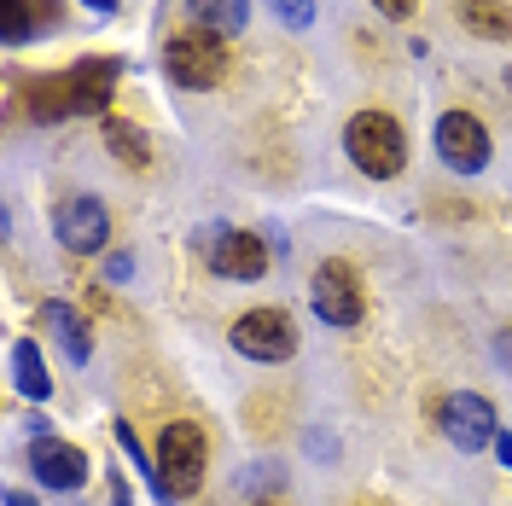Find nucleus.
Returning a JSON list of instances; mask_svg holds the SVG:
<instances>
[{"instance_id": "nucleus-1", "label": "nucleus", "mask_w": 512, "mask_h": 506, "mask_svg": "<svg viewBox=\"0 0 512 506\" xmlns=\"http://www.w3.org/2000/svg\"><path fill=\"white\" fill-rule=\"evenodd\" d=\"M344 152L367 181H396L408 163V134L390 111H355L350 128H344Z\"/></svg>"}, {"instance_id": "nucleus-2", "label": "nucleus", "mask_w": 512, "mask_h": 506, "mask_svg": "<svg viewBox=\"0 0 512 506\" xmlns=\"http://www.w3.org/2000/svg\"><path fill=\"white\" fill-rule=\"evenodd\" d=\"M163 70L181 82V88H216L227 76V35L204 30V24H192V30H175L163 41Z\"/></svg>"}, {"instance_id": "nucleus-3", "label": "nucleus", "mask_w": 512, "mask_h": 506, "mask_svg": "<svg viewBox=\"0 0 512 506\" xmlns=\"http://www.w3.org/2000/svg\"><path fill=\"white\" fill-rule=\"evenodd\" d=\"M204 460H210V448H204V431H198L192 419L163 425V437H158V495L163 501L198 495V483H204Z\"/></svg>"}, {"instance_id": "nucleus-4", "label": "nucleus", "mask_w": 512, "mask_h": 506, "mask_svg": "<svg viewBox=\"0 0 512 506\" xmlns=\"http://www.w3.org/2000/svg\"><path fill=\"white\" fill-rule=\"evenodd\" d=\"M309 297H315V315L332 320V326H361V315H367V285H361V274H355L350 262H338V256L315 268Z\"/></svg>"}, {"instance_id": "nucleus-5", "label": "nucleus", "mask_w": 512, "mask_h": 506, "mask_svg": "<svg viewBox=\"0 0 512 506\" xmlns=\"http://www.w3.org/2000/svg\"><path fill=\"white\" fill-rule=\"evenodd\" d=\"M53 233H59V245L70 256H99L111 245V210L99 198H88V192H76V198H64L53 210Z\"/></svg>"}, {"instance_id": "nucleus-6", "label": "nucleus", "mask_w": 512, "mask_h": 506, "mask_svg": "<svg viewBox=\"0 0 512 506\" xmlns=\"http://www.w3.org/2000/svg\"><path fill=\"white\" fill-rule=\"evenodd\" d=\"M233 349L251 361H291L297 355V326L286 309H251L233 320Z\"/></svg>"}, {"instance_id": "nucleus-7", "label": "nucleus", "mask_w": 512, "mask_h": 506, "mask_svg": "<svg viewBox=\"0 0 512 506\" xmlns=\"http://www.w3.org/2000/svg\"><path fill=\"white\" fill-rule=\"evenodd\" d=\"M437 158L454 169V175H478L489 163V134L472 111H443L437 117Z\"/></svg>"}, {"instance_id": "nucleus-8", "label": "nucleus", "mask_w": 512, "mask_h": 506, "mask_svg": "<svg viewBox=\"0 0 512 506\" xmlns=\"http://www.w3.org/2000/svg\"><path fill=\"white\" fill-rule=\"evenodd\" d=\"M437 425L448 431V443L460 448V454H478L483 443H495V408H489V396H478V390L443 396Z\"/></svg>"}, {"instance_id": "nucleus-9", "label": "nucleus", "mask_w": 512, "mask_h": 506, "mask_svg": "<svg viewBox=\"0 0 512 506\" xmlns=\"http://www.w3.org/2000/svg\"><path fill=\"white\" fill-rule=\"evenodd\" d=\"M30 472L41 477V489L70 495V489L88 483V454H82L76 443H59V437H35L30 443Z\"/></svg>"}, {"instance_id": "nucleus-10", "label": "nucleus", "mask_w": 512, "mask_h": 506, "mask_svg": "<svg viewBox=\"0 0 512 506\" xmlns=\"http://www.w3.org/2000/svg\"><path fill=\"white\" fill-rule=\"evenodd\" d=\"M210 262H216L222 280H262V274H268V245H262L256 233H222L216 251H210Z\"/></svg>"}, {"instance_id": "nucleus-11", "label": "nucleus", "mask_w": 512, "mask_h": 506, "mask_svg": "<svg viewBox=\"0 0 512 506\" xmlns=\"http://www.w3.org/2000/svg\"><path fill=\"white\" fill-rule=\"evenodd\" d=\"M70 94H76V117H99L117 94V59H82L70 70Z\"/></svg>"}, {"instance_id": "nucleus-12", "label": "nucleus", "mask_w": 512, "mask_h": 506, "mask_svg": "<svg viewBox=\"0 0 512 506\" xmlns=\"http://www.w3.org/2000/svg\"><path fill=\"white\" fill-rule=\"evenodd\" d=\"M41 320H47V332L64 344V355H70V361H88V355H94V332H88V320L76 315L70 303L47 297V303H41Z\"/></svg>"}, {"instance_id": "nucleus-13", "label": "nucleus", "mask_w": 512, "mask_h": 506, "mask_svg": "<svg viewBox=\"0 0 512 506\" xmlns=\"http://www.w3.org/2000/svg\"><path fill=\"white\" fill-rule=\"evenodd\" d=\"M12 384H18V396H30V402H47V396H53V373H47L35 338H18V344H12Z\"/></svg>"}, {"instance_id": "nucleus-14", "label": "nucleus", "mask_w": 512, "mask_h": 506, "mask_svg": "<svg viewBox=\"0 0 512 506\" xmlns=\"http://www.w3.org/2000/svg\"><path fill=\"white\" fill-rule=\"evenodd\" d=\"M30 117H35V123H59V117H76L70 70H59V76H35V82H30Z\"/></svg>"}, {"instance_id": "nucleus-15", "label": "nucleus", "mask_w": 512, "mask_h": 506, "mask_svg": "<svg viewBox=\"0 0 512 506\" xmlns=\"http://www.w3.org/2000/svg\"><path fill=\"white\" fill-rule=\"evenodd\" d=\"M460 24L478 35V41H507L512 35V6L507 0H454Z\"/></svg>"}, {"instance_id": "nucleus-16", "label": "nucleus", "mask_w": 512, "mask_h": 506, "mask_svg": "<svg viewBox=\"0 0 512 506\" xmlns=\"http://www.w3.org/2000/svg\"><path fill=\"white\" fill-rule=\"evenodd\" d=\"M105 146H111V158L123 163V169H146V163H152V140H146V128L123 123V117L105 123Z\"/></svg>"}, {"instance_id": "nucleus-17", "label": "nucleus", "mask_w": 512, "mask_h": 506, "mask_svg": "<svg viewBox=\"0 0 512 506\" xmlns=\"http://www.w3.org/2000/svg\"><path fill=\"white\" fill-rule=\"evenodd\" d=\"M187 12L216 35H239L245 18H251V0H187Z\"/></svg>"}, {"instance_id": "nucleus-18", "label": "nucleus", "mask_w": 512, "mask_h": 506, "mask_svg": "<svg viewBox=\"0 0 512 506\" xmlns=\"http://www.w3.org/2000/svg\"><path fill=\"white\" fill-rule=\"evenodd\" d=\"M30 30H35V0H0V35L30 41Z\"/></svg>"}, {"instance_id": "nucleus-19", "label": "nucleus", "mask_w": 512, "mask_h": 506, "mask_svg": "<svg viewBox=\"0 0 512 506\" xmlns=\"http://www.w3.org/2000/svg\"><path fill=\"white\" fill-rule=\"evenodd\" d=\"M274 12H280V24H291V30H309L315 24V0H268Z\"/></svg>"}, {"instance_id": "nucleus-20", "label": "nucleus", "mask_w": 512, "mask_h": 506, "mask_svg": "<svg viewBox=\"0 0 512 506\" xmlns=\"http://www.w3.org/2000/svg\"><path fill=\"white\" fill-rule=\"evenodd\" d=\"M105 280H111V285L134 280V256H128V251H111V256H105Z\"/></svg>"}, {"instance_id": "nucleus-21", "label": "nucleus", "mask_w": 512, "mask_h": 506, "mask_svg": "<svg viewBox=\"0 0 512 506\" xmlns=\"http://www.w3.org/2000/svg\"><path fill=\"white\" fill-rule=\"evenodd\" d=\"M373 6H379L384 18H396V24H402V18H414V6H419V0H373Z\"/></svg>"}, {"instance_id": "nucleus-22", "label": "nucleus", "mask_w": 512, "mask_h": 506, "mask_svg": "<svg viewBox=\"0 0 512 506\" xmlns=\"http://www.w3.org/2000/svg\"><path fill=\"white\" fill-rule=\"evenodd\" d=\"M495 355L512 367V326H507V332H495Z\"/></svg>"}, {"instance_id": "nucleus-23", "label": "nucleus", "mask_w": 512, "mask_h": 506, "mask_svg": "<svg viewBox=\"0 0 512 506\" xmlns=\"http://www.w3.org/2000/svg\"><path fill=\"white\" fill-rule=\"evenodd\" d=\"M495 454H501V466H512V437H495Z\"/></svg>"}, {"instance_id": "nucleus-24", "label": "nucleus", "mask_w": 512, "mask_h": 506, "mask_svg": "<svg viewBox=\"0 0 512 506\" xmlns=\"http://www.w3.org/2000/svg\"><path fill=\"white\" fill-rule=\"evenodd\" d=\"M6 506H35L30 495H18V489H12V495H6Z\"/></svg>"}, {"instance_id": "nucleus-25", "label": "nucleus", "mask_w": 512, "mask_h": 506, "mask_svg": "<svg viewBox=\"0 0 512 506\" xmlns=\"http://www.w3.org/2000/svg\"><path fill=\"white\" fill-rule=\"evenodd\" d=\"M88 6H94V12H111V6H117V0H88Z\"/></svg>"}, {"instance_id": "nucleus-26", "label": "nucleus", "mask_w": 512, "mask_h": 506, "mask_svg": "<svg viewBox=\"0 0 512 506\" xmlns=\"http://www.w3.org/2000/svg\"><path fill=\"white\" fill-rule=\"evenodd\" d=\"M350 506H390V501H350Z\"/></svg>"}, {"instance_id": "nucleus-27", "label": "nucleus", "mask_w": 512, "mask_h": 506, "mask_svg": "<svg viewBox=\"0 0 512 506\" xmlns=\"http://www.w3.org/2000/svg\"><path fill=\"white\" fill-rule=\"evenodd\" d=\"M256 506H286V501H274V495H268V501H256Z\"/></svg>"}, {"instance_id": "nucleus-28", "label": "nucleus", "mask_w": 512, "mask_h": 506, "mask_svg": "<svg viewBox=\"0 0 512 506\" xmlns=\"http://www.w3.org/2000/svg\"><path fill=\"white\" fill-rule=\"evenodd\" d=\"M507 88H512V64H507Z\"/></svg>"}]
</instances>
